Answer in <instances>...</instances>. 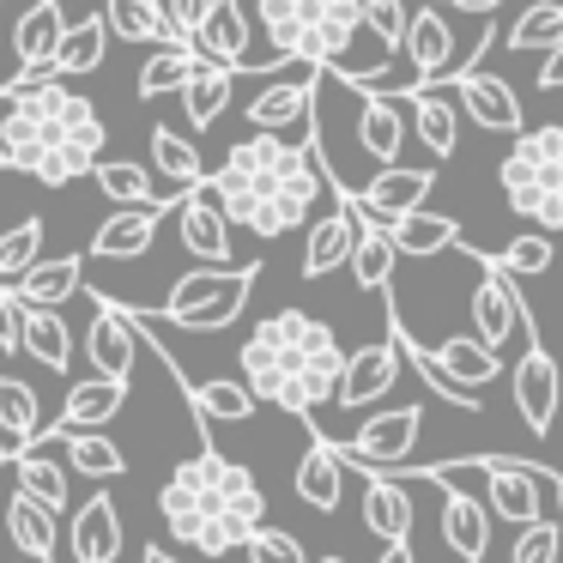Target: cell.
<instances>
[{
    "label": "cell",
    "mask_w": 563,
    "mask_h": 563,
    "mask_svg": "<svg viewBox=\"0 0 563 563\" xmlns=\"http://www.w3.org/2000/svg\"><path fill=\"white\" fill-rule=\"evenodd\" d=\"M345 454H340V442H328V437H309V449H303V461H297V473H291V490H297V503H309L316 515H333L345 503Z\"/></svg>",
    "instance_id": "603a6c76"
},
{
    "label": "cell",
    "mask_w": 563,
    "mask_h": 563,
    "mask_svg": "<svg viewBox=\"0 0 563 563\" xmlns=\"http://www.w3.org/2000/svg\"><path fill=\"white\" fill-rule=\"evenodd\" d=\"M158 515L188 551L200 558H231L267 527V490L255 485L243 461L219 449H200L176 461V473L158 490Z\"/></svg>",
    "instance_id": "277c9868"
},
{
    "label": "cell",
    "mask_w": 563,
    "mask_h": 563,
    "mask_svg": "<svg viewBox=\"0 0 563 563\" xmlns=\"http://www.w3.org/2000/svg\"><path fill=\"white\" fill-rule=\"evenodd\" d=\"M406 103H412V98H400V91H357V140H364V152L376 164H400L406 134H412Z\"/></svg>",
    "instance_id": "d6986e66"
},
{
    "label": "cell",
    "mask_w": 563,
    "mask_h": 563,
    "mask_svg": "<svg viewBox=\"0 0 563 563\" xmlns=\"http://www.w3.org/2000/svg\"><path fill=\"white\" fill-rule=\"evenodd\" d=\"M7 533H13L19 558H37V563H55V551H62V527H55V509L37 497H25V490H13L7 497Z\"/></svg>",
    "instance_id": "f1b7e54d"
},
{
    "label": "cell",
    "mask_w": 563,
    "mask_h": 563,
    "mask_svg": "<svg viewBox=\"0 0 563 563\" xmlns=\"http://www.w3.org/2000/svg\"><path fill=\"white\" fill-rule=\"evenodd\" d=\"M473 309V333L490 345V352H509L515 340H533V316H527L521 291H515V273L497 267V255H478V285L466 297Z\"/></svg>",
    "instance_id": "ba28073f"
},
{
    "label": "cell",
    "mask_w": 563,
    "mask_h": 563,
    "mask_svg": "<svg viewBox=\"0 0 563 563\" xmlns=\"http://www.w3.org/2000/svg\"><path fill=\"white\" fill-rule=\"evenodd\" d=\"M539 91H563V43L539 62Z\"/></svg>",
    "instance_id": "db71d44e"
},
{
    "label": "cell",
    "mask_w": 563,
    "mask_h": 563,
    "mask_svg": "<svg viewBox=\"0 0 563 563\" xmlns=\"http://www.w3.org/2000/svg\"><path fill=\"white\" fill-rule=\"evenodd\" d=\"M67 551H74V563H115L122 558V515H115V503L103 497V490L74 509Z\"/></svg>",
    "instance_id": "d4e9b609"
},
{
    "label": "cell",
    "mask_w": 563,
    "mask_h": 563,
    "mask_svg": "<svg viewBox=\"0 0 563 563\" xmlns=\"http://www.w3.org/2000/svg\"><path fill=\"white\" fill-rule=\"evenodd\" d=\"M364 25L376 31V43L400 49L406 31H412V0H364Z\"/></svg>",
    "instance_id": "c3c4849f"
},
{
    "label": "cell",
    "mask_w": 563,
    "mask_h": 563,
    "mask_svg": "<svg viewBox=\"0 0 563 563\" xmlns=\"http://www.w3.org/2000/svg\"><path fill=\"white\" fill-rule=\"evenodd\" d=\"M376 563H418V558H412V545H382Z\"/></svg>",
    "instance_id": "9f6ffc18"
},
{
    "label": "cell",
    "mask_w": 563,
    "mask_h": 563,
    "mask_svg": "<svg viewBox=\"0 0 563 563\" xmlns=\"http://www.w3.org/2000/svg\"><path fill=\"white\" fill-rule=\"evenodd\" d=\"M333 195H340V207L309 219V231H303V279H328V273L352 267V249H357V236H364V207H357V195L340 183H333Z\"/></svg>",
    "instance_id": "4fadbf2b"
},
{
    "label": "cell",
    "mask_w": 563,
    "mask_h": 563,
    "mask_svg": "<svg viewBox=\"0 0 563 563\" xmlns=\"http://www.w3.org/2000/svg\"><path fill=\"white\" fill-rule=\"evenodd\" d=\"M212 195L224 200V212H231L236 231L261 236V243H273V236H291L309 224V212H316V200L333 188V170L321 164V140L309 134L303 146L285 134H249L236 140L231 152H224V164L207 176Z\"/></svg>",
    "instance_id": "6da1fadb"
},
{
    "label": "cell",
    "mask_w": 563,
    "mask_h": 563,
    "mask_svg": "<svg viewBox=\"0 0 563 563\" xmlns=\"http://www.w3.org/2000/svg\"><path fill=\"white\" fill-rule=\"evenodd\" d=\"M122 406H128V382L86 376V382H74V388H67V406H62V418H55L49 430H98V424H110Z\"/></svg>",
    "instance_id": "83f0119b"
},
{
    "label": "cell",
    "mask_w": 563,
    "mask_h": 563,
    "mask_svg": "<svg viewBox=\"0 0 563 563\" xmlns=\"http://www.w3.org/2000/svg\"><path fill=\"white\" fill-rule=\"evenodd\" d=\"M418 478L442 485V545H449L461 563H485V551H490V527H497L490 503H478L473 490L461 485V478L437 473V466H418Z\"/></svg>",
    "instance_id": "7c38bea8"
},
{
    "label": "cell",
    "mask_w": 563,
    "mask_h": 563,
    "mask_svg": "<svg viewBox=\"0 0 563 563\" xmlns=\"http://www.w3.org/2000/svg\"><path fill=\"white\" fill-rule=\"evenodd\" d=\"M255 279H261L255 261H249V267H195L170 285L158 321H176V328H188V333H219L243 316Z\"/></svg>",
    "instance_id": "52a82bcc"
},
{
    "label": "cell",
    "mask_w": 563,
    "mask_h": 563,
    "mask_svg": "<svg viewBox=\"0 0 563 563\" xmlns=\"http://www.w3.org/2000/svg\"><path fill=\"white\" fill-rule=\"evenodd\" d=\"M19 352L37 357L43 369H74V328L62 321V309H31L25 303V333H19Z\"/></svg>",
    "instance_id": "d590c367"
},
{
    "label": "cell",
    "mask_w": 563,
    "mask_h": 563,
    "mask_svg": "<svg viewBox=\"0 0 563 563\" xmlns=\"http://www.w3.org/2000/svg\"><path fill=\"white\" fill-rule=\"evenodd\" d=\"M0 466H13V449H7V442H0Z\"/></svg>",
    "instance_id": "91938a15"
},
{
    "label": "cell",
    "mask_w": 563,
    "mask_h": 563,
    "mask_svg": "<svg viewBox=\"0 0 563 563\" xmlns=\"http://www.w3.org/2000/svg\"><path fill=\"white\" fill-rule=\"evenodd\" d=\"M388 236H394V249H400V255H412V261L442 255V249H461V224H454L449 212H430V207L400 212V219L388 224Z\"/></svg>",
    "instance_id": "d6a6232c"
},
{
    "label": "cell",
    "mask_w": 563,
    "mask_h": 563,
    "mask_svg": "<svg viewBox=\"0 0 563 563\" xmlns=\"http://www.w3.org/2000/svg\"><path fill=\"white\" fill-rule=\"evenodd\" d=\"M442 7H461V13H473V19H490L503 0H442Z\"/></svg>",
    "instance_id": "11a10c76"
},
{
    "label": "cell",
    "mask_w": 563,
    "mask_h": 563,
    "mask_svg": "<svg viewBox=\"0 0 563 563\" xmlns=\"http://www.w3.org/2000/svg\"><path fill=\"white\" fill-rule=\"evenodd\" d=\"M497 188L527 224L563 231V128H527L497 164Z\"/></svg>",
    "instance_id": "8992f818"
},
{
    "label": "cell",
    "mask_w": 563,
    "mask_h": 563,
    "mask_svg": "<svg viewBox=\"0 0 563 563\" xmlns=\"http://www.w3.org/2000/svg\"><path fill=\"white\" fill-rule=\"evenodd\" d=\"M195 43H152V55L140 62V79H134V91L146 103H158V98H170V91H183L188 86V74H195Z\"/></svg>",
    "instance_id": "8d00e7d4"
},
{
    "label": "cell",
    "mask_w": 563,
    "mask_h": 563,
    "mask_svg": "<svg viewBox=\"0 0 563 563\" xmlns=\"http://www.w3.org/2000/svg\"><path fill=\"white\" fill-rule=\"evenodd\" d=\"M243 558H249V563H316V558L303 551V539L285 533V527H261V533L243 545Z\"/></svg>",
    "instance_id": "681fc988"
},
{
    "label": "cell",
    "mask_w": 563,
    "mask_h": 563,
    "mask_svg": "<svg viewBox=\"0 0 563 563\" xmlns=\"http://www.w3.org/2000/svg\"><path fill=\"white\" fill-rule=\"evenodd\" d=\"M13 478H19V490H25V497L49 503L55 515L67 509V466L49 461V442H31V449H19V454H13Z\"/></svg>",
    "instance_id": "ab89813d"
},
{
    "label": "cell",
    "mask_w": 563,
    "mask_h": 563,
    "mask_svg": "<svg viewBox=\"0 0 563 563\" xmlns=\"http://www.w3.org/2000/svg\"><path fill=\"white\" fill-rule=\"evenodd\" d=\"M412 128L424 140V152L437 164H449L461 152V103H454L449 86H418L412 91Z\"/></svg>",
    "instance_id": "484cf974"
},
{
    "label": "cell",
    "mask_w": 563,
    "mask_h": 563,
    "mask_svg": "<svg viewBox=\"0 0 563 563\" xmlns=\"http://www.w3.org/2000/svg\"><path fill=\"white\" fill-rule=\"evenodd\" d=\"M152 170H158L176 195H188V188L207 183V164H200L195 140L176 134V128H152Z\"/></svg>",
    "instance_id": "60d3db41"
},
{
    "label": "cell",
    "mask_w": 563,
    "mask_h": 563,
    "mask_svg": "<svg viewBox=\"0 0 563 563\" xmlns=\"http://www.w3.org/2000/svg\"><path fill=\"white\" fill-rule=\"evenodd\" d=\"M0 170H13V158H7V146H0Z\"/></svg>",
    "instance_id": "94428289"
},
{
    "label": "cell",
    "mask_w": 563,
    "mask_h": 563,
    "mask_svg": "<svg viewBox=\"0 0 563 563\" xmlns=\"http://www.w3.org/2000/svg\"><path fill=\"white\" fill-rule=\"evenodd\" d=\"M91 176H98L103 200H115V207H164V212H170L176 200H183V195H158L152 170H146V164H134V158H103Z\"/></svg>",
    "instance_id": "836d02e7"
},
{
    "label": "cell",
    "mask_w": 563,
    "mask_h": 563,
    "mask_svg": "<svg viewBox=\"0 0 563 563\" xmlns=\"http://www.w3.org/2000/svg\"><path fill=\"white\" fill-rule=\"evenodd\" d=\"M509 382H515V406H521L527 430H533V437H551V418H558V364H551L545 345L527 340V352L515 357Z\"/></svg>",
    "instance_id": "44dd1931"
},
{
    "label": "cell",
    "mask_w": 563,
    "mask_h": 563,
    "mask_svg": "<svg viewBox=\"0 0 563 563\" xmlns=\"http://www.w3.org/2000/svg\"><path fill=\"white\" fill-rule=\"evenodd\" d=\"M79 285H86V261L55 255V261H37L13 291H19V303H31V309H62L67 297H79Z\"/></svg>",
    "instance_id": "1f68e13d"
},
{
    "label": "cell",
    "mask_w": 563,
    "mask_h": 563,
    "mask_svg": "<svg viewBox=\"0 0 563 563\" xmlns=\"http://www.w3.org/2000/svg\"><path fill=\"white\" fill-rule=\"evenodd\" d=\"M478 473H485V503H490L497 521H509V527H533L539 521L545 478H539L527 461H478Z\"/></svg>",
    "instance_id": "ac0fdd59"
},
{
    "label": "cell",
    "mask_w": 563,
    "mask_h": 563,
    "mask_svg": "<svg viewBox=\"0 0 563 563\" xmlns=\"http://www.w3.org/2000/svg\"><path fill=\"white\" fill-rule=\"evenodd\" d=\"M103 19L122 43H183L164 13V0H103Z\"/></svg>",
    "instance_id": "f35d334b"
},
{
    "label": "cell",
    "mask_w": 563,
    "mask_h": 563,
    "mask_svg": "<svg viewBox=\"0 0 563 563\" xmlns=\"http://www.w3.org/2000/svg\"><path fill=\"white\" fill-rule=\"evenodd\" d=\"M25 563H37V558H25Z\"/></svg>",
    "instance_id": "be15d7a7"
},
{
    "label": "cell",
    "mask_w": 563,
    "mask_h": 563,
    "mask_svg": "<svg viewBox=\"0 0 563 563\" xmlns=\"http://www.w3.org/2000/svg\"><path fill=\"white\" fill-rule=\"evenodd\" d=\"M67 37V19H62V0H31L13 25V55H19V74L7 86H43L55 79V55H62Z\"/></svg>",
    "instance_id": "9a60e30c"
},
{
    "label": "cell",
    "mask_w": 563,
    "mask_h": 563,
    "mask_svg": "<svg viewBox=\"0 0 563 563\" xmlns=\"http://www.w3.org/2000/svg\"><path fill=\"white\" fill-rule=\"evenodd\" d=\"M364 527L382 545H406L412 539V503H406V490L388 473H369V485H364Z\"/></svg>",
    "instance_id": "4dcf8cb0"
},
{
    "label": "cell",
    "mask_w": 563,
    "mask_h": 563,
    "mask_svg": "<svg viewBox=\"0 0 563 563\" xmlns=\"http://www.w3.org/2000/svg\"><path fill=\"white\" fill-rule=\"evenodd\" d=\"M551 261H558L551 231H527L509 249H497V267H509V273H551Z\"/></svg>",
    "instance_id": "7dc6e473"
},
{
    "label": "cell",
    "mask_w": 563,
    "mask_h": 563,
    "mask_svg": "<svg viewBox=\"0 0 563 563\" xmlns=\"http://www.w3.org/2000/svg\"><path fill=\"white\" fill-rule=\"evenodd\" d=\"M321 79H328V67H316V62H291V74L267 79V86L243 103L249 134H291V128L316 134V86Z\"/></svg>",
    "instance_id": "9c48e42d"
},
{
    "label": "cell",
    "mask_w": 563,
    "mask_h": 563,
    "mask_svg": "<svg viewBox=\"0 0 563 563\" xmlns=\"http://www.w3.org/2000/svg\"><path fill=\"white\" fill-rule=\"evenodd\" d=\"M454 103H461L466 115H473L485 134H527V115H521V103H515V86L509 79H497V74H461L454 79Z\"/></svg>",
    "instance_id": "7402d4cb"
},
{
    "label": "cell",
    "mask_w": 563,
    "mask_h": 563,
    "mask_svg": "<svg viewBox=\"0 0 563 563\" xmlns=\"http://www.w3.org/2000/svg\"><path fill=\"white\" fill-rule=\"evenodd\" d=\"M19 333H25V303L13 285H0V352H19Z\"/></svg>",
    "instance_id": "816d5d0a"
},
{
    "label": "cell",
    "mask_w": 563,
    "mask_h": 563,
    "mask_svg": "<svg viewBox=\"0 0 563 563\" xmlns=\"http://www.w3.org/2000/svg\"><path fill=\"white\" fill-rule=\"evenodd\" d=\"M49 437H62L74 473H86V478H122L128 473L122 449H115L110 437H98V430H49Z\"/></svg>",
    "instance_id": "f6af8a7d"
},
{
    "label": "cell",
    "mask_w": 563,
    "mask_h": 563,
    "mask_svg": "<svg viewBox=\"0 0 563 563\" xmlns=\"http://www.w3.org/2000/svg\"><path fill=\"white\" fill-rule=\"evenodd\" d=\"M176 231H183V249L200 261V267H236V249H231V212H224V200L212 195V183L188 188L183 200H176Z\"/></svg>",
    "instance_id": "5bb4252c"
},
{
    "label": "cell",
    "mask_w": 563,
    "mask_h": 563,
    "mask_svg": "<svg viewBox=\"0 0 563 563\" xmlns=\"http://www.w3.org/2000/svg\"><path fill=\"white\" fill-rule=\"evenodd\" d=\"M558 43H563V0H533V7H521V19L509 25L503 49L509 55H551Z\"/></svg>",
    "instance_id": "b9f144b4"
},
{
    "label": "cell",
    "mask_w": 563,
    "mask_h": 563,
    "mask_svg": "<svg viewBox=\"0 0 563 563\" xmlns=\"http://www.w3.org/2000/svg\"><path fill=\"white\" fill-rule=\"evenodd\" d=\"M437 188V170H418V164H382L364 188H357V207L376 224H394L400 212H418Z\"/></svg>",
    "instance_id": "ffe728a7"
},
{
    "label": "cell",
    "mask_w": 563,
    "mask_h": 563,
    "mask_svg": "<svg viewBox=\"0 0 563 563\" xmlns=\"http://www.w3.org/2000/svg\"><path fill=\"white\" fill-rule=\"evenodd\" d=\"M164 13H170L176 37H183V43H195V31L207 25V13H212V0H164Z\"/></svg>",
    "instance_id": "f5cc1de1"
},
{
    "label": "cell",
    "mask_w": 563,
    "mask_h": 563,
    "mask_svg": "<svg viewBox=\"0 0 563 563\" xmlns=\"http://www.w3.org/2000/svg\"><path fill=\"white\" fill-rule=\"evenodd\" d=\"M140 563H183V558H170L164 545H146V558H140Z\"/></svg>",
    "instance_id": "6f0895ef"
},
{
    "label": "cell",
    "mask_w": 563,
    "mask_h": 563,
    "mask_svg": "<svg viewBox=\"0 0 563 563\" xmlns=\"http://www.w3.org/2000/svg\"><path fill=\"white\" fill-rule=\"evenodd\" d=\"M545 485L558 490V515H563V473H551V466H545Z\"/></svg>",
    "instance_id": "680465c9"
},
{
    "label": "cell",
    "mask_w": 563,
    "mask_h": 563,
    "mask_svg": "<svg viewBox=\"0 0 563 563\" xmlns=\"http://www.w3.org/2000/svg\"><path fill=\"white\" fill-rule=\"evenodd\" d=\"M7 110H0V146L13 158V170L37 176L43 188H67L103 164L110 128H103L98 103L79 98L67 79H43V86H0Z\"/></svg>",
    "instance_id": "7a4b0ae2"
},
{
    "label": "cell",
    "mask_w": 563,
    "mask_h": 563,
    "mask_svg": "<svg viewBox=\"0 0 563 563\" xmlns=\"http://www.w3.org/2000/svg\"><path fill=\"white\" fill-rule=\"evenodd\" d=\"M394 261H400V249H394L388 224H376V219L364 212V236H357V249H352V279H357V291H388Z\"/></svg>",
    "instance_id": "7bdbcfd3"
},
{
    "label": "cell",
    "mask_w": 563,
    "mask_h": 563,
    "mask_svg": "<svg viewBox=\"0 0 563 563\" xmlns=\"http://www.w3.org/2000/svg\"><path fill=\"white\" fill-rule=\"evenodd\" d=\"M195 55H200V62H224V67H236V74L261 67L255 55H249V13H243V0H212L207 25L195 31Z\"/></svg>",
    "instance_id": "cb8c5ba5"
},
{
    "label": "cell",
    "mask_w": 563,
    "mask_h": 563,
    "mask_svg": "<svg viewBox=\"0 0 563 563\" xmlns=\"http://www.w3.org/2000/svg\"><path fill=\"white\" fill-rule=\"evenodd\" d=\"M231 86H236V67H224V62H195V74H188V86H183L188 128H212V122H219L224 103H231Z\"/></svg>",
    "instance_id": "74e56055"
},
{
    "label": "cell",
    "mask_w": 563,
    "mask_h": 563,
    "mask_svg": "<svg viewBox=\"0 0 563 563\" xmlns=\"http://www.w3.org/2000/svg\"><path fill=\"white\" fill-rule=\"evenodd\" d=\"M400 364H406V352H400V333H394V321H388V340H382V345H357V352L345 357V376H340L333 406H345V412L376 406L382 394L400 382Z\"/></svg>",
    "instance_id": "2e32d148"
},
{
    "label": "cell",
    "mask_w": 563,
    "mask_h": 563,
    "mask_svg": "<svg viewBox=\"0 0 563 563\" xmlns=\"http://www.w3.org/2000/svg\"><path fill=\"white\" fill-rule=\"evenodd\" d=\"M43 406H37V388L31 382H19V376H0V442L7 449H31V442L43 437Z\"/></svg>",
    "instance_id": "e575fe53"
},
{
    "label": "cell",
    "mask_w": 563,
    "mask_h": 563,
    "mask_svg": "<svg viewBox=\"0 0 563 563\" xmlns=\"http://www.w3.org/2000/svg\"><path fill=\"white\" fill-rule=\"evenodd\" d=\"M188 406H195L200 430H207V424H249L261 400H255V388H249V382L212 376V382H188Z\"/></svg>",
    "instance_id": "f546056e"
},
{
    "label": "cell",
    "mask_w": 563,
    "mask_h": 563,
    "mask_svg": "<svg viewBox=\"0 0 563 563\" xmlns=\"http://www.w3.org/2000/svg\"><path fill=\"white\" fill-rule=\"evenodd\" d=\"M158 219H164V207H115L110 219L98 224V236H91V255H98V261L146 255L152 236H158Z\"/></svg>",
    "instance_id": "4316f807"
},
{
    "label": "cell",
    "mask_w": 563,
    "mask_h": 563,
    "mask_svg": "<svg viewBox=\"0 0 563 563\" xmlns=\"http://www.w3.org/2000/svg\"><path fill=\"white\" fill-rule=\"evenodd\" d=\"M110 19L91 13L79 19V25H67L62 37V55H55V79H74V74H91V67H103V49H110Z\"/></svg>",
    "instance_id": "ee69618b"
},
{
    "label": "cell",
    "mask_w": 563,
    "mask_h": 563,
    "mask_svg": "<svg viewBox=\"0 0 563 563\" xmlns=\"http://www.w3.org/2000/svg\"><path fill=\"white\" fill-rule=\"evenodd\" d=\"M316 563H345V558H316Z\"/></svg>",
    "instance_id": "6125c7cd"
},
{
    "label": "cell",
    "mask_w": 563,
    "mask_h": 563,
    "mask_svg": "<svg viewBox=\"0 0 563 563\" xmlns=\"http://www.w3.org/2000/svg\"><path fill=\"white\" fill-rule=\"evenodd\" d=\"M261 31L279 62H316L345 86L376 79L369 55H357V43L369 37L364 0H261Z\"/></svg>",
    "instance_id": "5b68a950"
},
{
    "label": "cell",
    "mask_w": 563,
    "mask_h": 563,
    "mask_svg": "<svg viewBox=\"0 0 563 563\" xmlns=\"http://www.w3.org/2000/svg\"><path fill=\"white\" fill-rule=\"evenodd\" d=\"M558 551H563V533L551 521H533V527H521L509 563H558Z\"/></svg>",
    "instance_id": "f907efd6"
},
{
    "label": "cell",
    "mask_w": 563,
    "mask_h": 563,
    "mask_svg": "<svg viewBox=\"0 0 563 563\" xmlns=\"http://www.w3.org/2000/svg\"><path fill=\"white\" fill-rule=\"evenodd\" d=\"M400 55H406V67H418L424 86H442V79L454 86L466 74V62H473L466 43L454 37L449 13H442V0H412V31H406Z\"/></svg>",
    "instance_id": "30bf717a"
},
{
    "label": "cell",
    "mask_w": 563,
    "mask_h": 563,
    "mask_svg": "<svg viewBox=\"0 0 563 563\" xmlns=\"http://www.w3.org/2000/svg\"><path fill=\"white\" fill-rule=\"evenodd\" d=\"M37 249H43V219H25L0 236V285H19L31 267H37Z\"/></svg>",
    "instance_id": "bcb514c9"
},
{
    "label": "cell",
    "mask_w": 563,
    "mask_h": 563,
    "mask_svg": "<svg viewBox=\"0 0 563 563\" xmlns=\"http://www.w3.org/2000/svg\"><path fill=\"white\" fill-rule=\"evenodd\" d=\"M140 345H146V333H140L134 309L98 303V316H91V328H86V357H91V369H98V376L128 382V376H134V352H140Z\"/></svg>",
    "instance_id": "e0dca14e"
},
{
    "label": "cell",
    "mask_w": 563,
    "mask_h": 563,
    "mask_svg": "<svg viewBox=\"0 0 563 563\" xmlns=\"http://www.w3.org/2000/svg\"><path fill=\"white\" fill-rule=\"evenodd\" d=\"M418 430H424V412H418V406H388V412H369L364 424L352 430V442H340V454L357 473H388V466L412 461Z\"/></svg>",
    "instance_id": "8fae6325"
},
{
    "label": "cell",
    "mask_w": 563,
    "mask_h": 563,
    "mask_svg": "<svg viewBox=\"0 0 563 563\" xmlns=\"http://www.w3.org/2000/svg\"><path fill=\"white\" fill-rule=\"evenodd\" d=\"M345 345L340 333L328 328L309 309H273L267 321H255V333L243 340L236 364H243V382L255 388V400L279 406L291 418H309L321 406H333L345 376Z\"/></svg>",
    "instance_id": "3957f363"
}]
</instances>
